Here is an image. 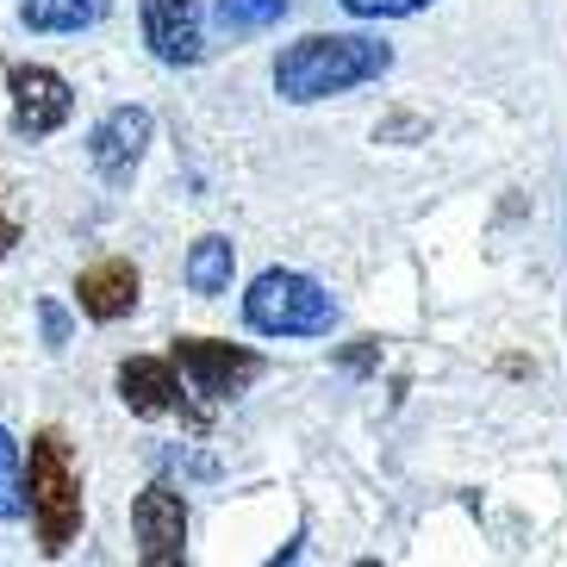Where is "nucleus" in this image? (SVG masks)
<instances>
[{
  "label": "nucleus",
  "instance_id": "f257e3e1",
  "mask_svg": "<svg viewBox=\"0 0 567 567\" xmlns=\"http://www.w3.org/2000/svg\"><path fill=\"white\" fill-rule=\"evenodd\" d=\"M386 69H393V51H386L381 38L312 32L275 56V94L287 106H312V101H331V94H350L362 82H381Z\"/></svg>",
  "mask_w": 567,
  "mask_h": 567
},
{
  "label": "nucleus",
  "instance_id": "f03ea898",
  "mask_svg": "<svg viewBox=\"0 0 567 567\" xmlns=\"http://www.w3.org/2000/svg\"><path fill=\"white\" fill-rule=\"evenodd\" d=\"M19 481H25V505H32V530L44 555H63L75 536H82V467L69 450L63 431H38L32 455L19 462Z\"/></svg>",
  "mask_w": 567,
  "mask_h": 567
},
{
  "label": "nucleus",
  "instance_id": "7ed1b4c3",
  "mask_svg": "<svg viewBox=\"0 0 567 567\" xmlns=\"http://www.w3.org/2000/svg\"><path fill=\"white\" fill-rule=\"evenodd\" d=\"M244 324L262 337H331L337 300L300 268H262L244 293Z\"/></svg>",
  "mask_w": 567,
  "mask_h": 567
},
{
  "label": "nucleus",
  "instance_id": "20e7f679",
  "mask_svg": "<svg viewBox=\"0 0 567 567\" xmlns=\"http://www.w3.org/2000/svg\"><path fill=\"white\" fill-rule=\"evenodd\" d=\"M168 362L182 368L187 386L206 393V400H237L262 374V355L237 350V343H218V337H175V355Z\"/></svg>",
  "mask_w": 567,
  "mask_h": 567
},
{
  "label": "nucleus",
  "instance_id": "39448f33",
  "mask_svg": "<svg viewBox=\"0 0 567 567\" xmlns=\"http://www.w3.org/2000/svg\"><path fill=\"white\" fill-rule=\"evenodd\" d=\"M118 400H125V412H132V417L182 412L187 431H206V412H200V405H187L182 374H175V362H163V355H125V362H118Z\"/></svg>",
  "mask_w": 567,
  "mask_h": 567
},
{
  "label": "nucleus",
  "instance_id": "423d86ee",
  "mask_svg": "<svg viewBox=\"0 0 567 567\" xmlns=\"http://www.w3.org/2000/svg\"><path fill=\"white\" fill-rule=\"evenodd\" d=\"M7 94H13V132L19 137H51V132H63L69 113H75L69 82L44 63H13L7 69Z\"/></svg>",
  "mask_w": 567,
  "mask_h": 567
},
{
  "label": "nucleus",
  "instance_id": "0eeeda50",
  "mask_svg": "<svg viewBox=\"0 0 567 567\" xmlns=\"http://www.w3.org/2000/svg\"><path fill=\"white\" fill-rule=\"evenodd\" d=\"M132 530H137V561L144 567H175L187 555V499L168 481L144 486L132 499Z\"/></svg>",
  "mask_w": 567,
  "mask_h": 567
},
{
  "label": "nucleus",
  "instance_id": "6e6552de",
  "mask_svg": "<svg viewBox=\"0 0 567 567\" xmlns=\"http://www.w3.org/2000/svg\"><path fill=\"white\" fill-rule=\"evenodd\" d=\"M151 132H156V118L144 113V106H113V113L94 125L87 156H94V168H101L106 182H132L144 151H151Z\"/></svg>",
  "mask_w": 567,
  "mask_h": 567
},
{
  "label": "nucleus",
  "instance_id": "1a4fd4ad",
  "mask_svg": "<svg viewBox=\"0 0 567 567\" xmlns=\"http://www.w3.org/2000/svg\"><path fill=\"white\" fill-rule=\"evenodd\" d=\"M144 13V44H151L163 63H200L206 56V19L194 0H137Z\"/></svg>",
  "mask_w": 567,
  "mask_h": 567
},
{
  "label": "nucleus",
  "instance_id": "9d476101",
  "mask_svg": "<svg viewBox=\"0 0 567 567\" xmlns=\"http://www.w3.org/2000/svg\"><path fill=\"white\" fill-rule=\"evenodd\" d=\"M137 293H144V281H137V268L125 262V256H106V262L82 268V281H75V306H82L94 324L132 318L137 312Z\"/></svg>",
  "mask_w": 567,
  "mask_h": 567
},
{
  "label": "nucleus",
  "instance_id": "9b49d317",
  "mask_svg": "<svg viewBox=\"0 0 567 567\" xmlns=\"http://www.w3.org/2000/svg\"><path fill=\"white\" fill-rule=\"evenodd\" d=\"M231 275H237V244L231 237H218V231L194 237V250H187V262H182V281L194 287L200 300H218V293H231Z\"/></svg>",
  "mask_w": 567,
  "mask_h": 567
},
{
  "label": "nucleus",
  "instance_id": "f8f14e48",
  "mask_svg": "<svg viewBox=\"0 0 567 567\" xmlns=\"http://www.w3.org/2000/svg\"><path fill=\"white\" fill-rule=\"evenodd\" d=\"M113 13V0H19V19L32 32H87Z\"/></svg>",
  "mask_w": 567,
  "mask_h": 567
},
{
  "label": "nucleus",
  "instance_id": "ddd939ff",
  "mask_svg": "<svg viewBox=\"0 0 567 567\" xmlns=\"http://www.w3.org/2000/svg\"><path fill=\"white\" fill-rule=\"evenodd\" d=\"M206 13H213V25H218L225 38H250V32L281 25V19H287V0H213Z\"/></svg>",
  "mask_w": 567,
  "mask_h": 567
},
{
  "label": "nucleus",
  "instance_id": "4468645a",
  "mask_svg": "<svg viewBox=\"0 0 567 567\" xmlns=\"http://www.w3.org/2000/svg\"><path fill=\"white\" fill-rule=\"evenodd\" d=\"M25 517V481H19V443L0 431V524Z\"/></svg>",
  "mask_w": 567,
  "mask_h": 567
},
{
  "label": "nucleus",
  "instance_id": "2eb2a0df",
  "mask_svg": "<svg viewBox=\"0 0 567 567\" xmlns=\"http://www.w3.org/2000/svg\"><path fill=\"white\" fill-rule=\"evenodd\" d=\"M350 19H412L424 13V7H436V0H337Z\"/></svg>",
  "mask_w": 567,
  "mask_h": 567
},
{
  "label": "nucleus",
  "instance_id": "dca6fc26",
  "mask_svg": "<svg viewBox=\"0 0 567 567\" xmlns=\"http://www.w3.org/2000/svg\"><path fill=\"white\" fill-rule=\"evenodd\" d=\"M38 324H44V350H63L69 343V312L56 300H38Z\"/></svg>",
  "mask_w": 567,
  "mask_h": 567
},
{
  "label": "nucleus",
  "instance_id": "f3484780",
  "mask_svg": "<svg viewBox=\"0 0 567 567\" xmlns=\"http://www.w3.org/2000/svg\"><path fill=\"white\" fill-rule=\"evenodd\" d=\"M374 362H381V343H374V337H362L355 350H343V368H355V374H362V368H374Z\"/></svg>",
  "mask_w": 567,
  "mask_h": 567
},
{
  "label": "nucleus",
  "instance_id": "a211bd4d",
  "mask_svg": "<svg viewBox=\"0 0 567 567\" xmlns=\"http://www.w3.org/2000/svg\"><path fill=\"white\" fill-rule=\"evenodd\" d=\"M13 244H19V225H13L7 213H0V262H7V250H13Z\"/></svg>",
  "mask_w": 567,
  "mask_h": 567
}]
</instances>
